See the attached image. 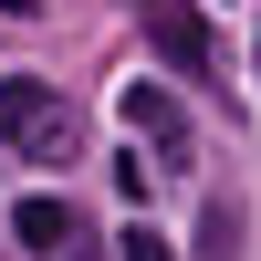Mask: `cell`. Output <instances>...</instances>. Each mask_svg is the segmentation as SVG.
<instances>
[{
    "label": "cell",
    "mask_w": 261,
    "mask_h": 261,
    "mask_svg": "<svg viewBox=\"0 0 261 261\" xmlns=\"http://www.w3.org/2000/svg\"><path fill=\"white\" fill-rule=\"evenodd\" d=\"M0 146L11 157H73V105L42 73H0Z\"/></svg>",
    "instance_id": "cell-1"
},
{
    "label": "cell",
    "mask_w": 261,
    "mask_h": 261,
    "mask_svg": "<svg viewBox=\"0 0 261 261\" xmlns=\"http://www.w3.org/2000/svg\"><path fill=\"white\" fill-rule=\"evenodd\" d=\"M136 11H146V42L167 53V73H220V42L188 0H136Z\"/></svg>",
    "instance_id": "cell-2"
},
{
    "label": "cell",
    "mask_w": 261,
    "mask_h": 261,
    "mask_svg": "<svg viewBox=\"0 0 261 261\" xmlns=\"http://www.w3.org/2000/svg\"><path fill=\"white\" fill-rule=\"evenodd\" d=\"M125 125H136L146 146H167V157L188 146V115H178V94H167V84H125Z\"/></svg>",
    "instance_id": "cell-3"
},
{
    "label": "cell",
    "mask_w": 261,
    "mask_h": 261,
    "mask_svg": "<svg viewBox=\"0 0 261 261\" xmlns=\"http://www.w3.org/2000/svg\"><path fill=\"white\" fill-rule=\"evenodd\" d=\"M11 230H21V251H73V209L63 199H21Z\"/></svg>",
    "instance_id": "cell-4"
},
{
    "label": "cell",
    "mask_w": 261,
    "mask_h": 261,
    "mask_svg": "<svg viewBox=\"0 0 261 261\" xmlns=\"http://www.w3.org/2000/svg\"><path fill=\"white\" fill-rule=\"evenodd\" d=\"M115 261H167V241H157V230L136 220V230H115Z\"/></svg>",
    "instance_id": "cell-5"
}]
</instances>
